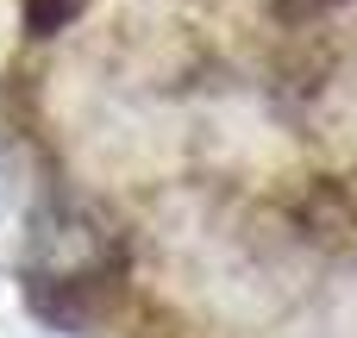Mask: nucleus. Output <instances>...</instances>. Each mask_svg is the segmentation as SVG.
Here are the masks:
<instances>
[{
    "label": "nucleus",
    "instance_id": "f257e3e1",
    "mask_svg": "<svg viewBox=\"0 0 357 338\" xmlns=\"http://www.w3.org/2000/svg\"><path fill=\"white\" fill-rule=\"evenodd\" d=\"M19 282H25V301L44 326L88 338L113 320V307L126 295V251H107L75 270H19Z\"/></svg>",
    "mask_w": 357,
    "mask_h": 338
},
{
    "label": "nucleus",
    "instance_id": "f03ea898",
    "mask_svg": "<svg viewBox=\"0 0 357 338\" xmlns=\"http://www.w3.org/2000/svg\"><path fill=\"white\" fill-rule=\"evenodd\" d=\"M82 13H88V0H19V19H25L31 38H56V31H69Z\"/></svg>",
    "mask_w": 357,
    "mask_h": 338
},
{
    "label": "nucleus",
    "instance_id": "7ed1b4c3",
    "mask_svg": "<svg viewBox=\"0 0 357 338\" xmlns=\"http://www.w3.org/2000/svg\"><path fill=\"white\" fill-rule=\"evenodd\" d=\"M289 13H307V6H333V0H282Z\"/></svg>",
    "mask_w": 357,
    "mask_h": 338
}]
</instances>
